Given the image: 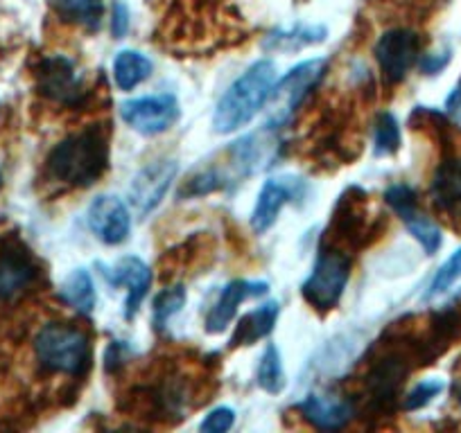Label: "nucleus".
Listing matches in <instances>:
<instances>
[{
  "instance_id": "f257e3e1",
  "label": "nucleus",
  "mask_w": 461,
  "mask_h": 433,
  "mask_svg": "<svg viewBox=\"0 0 461 433\" xmlns=\"http://www.w3.org/2000/svg\"><path fill=\"white\" fill-rule=\"evenodd\" d=\"M274 84H276L274 61L260 59L251 64L217 102L215 113H212V129L217 134H230L249 125L269 102Z\"/></svg>"
},
{
  "instance_id": "f03ea898",
  "label": "nucleus",
  "mask_w": 461,
  "mask_h": 433,
  "mask_svg": "<svg viewBox=\"0 0 461 433\" xmlns=\"http://www.w3.org/2000/svg\"><path fill=\"white\" fill-rule=\"evenodd\" d=\"M109 140L102 127H88L61 140L48 156V172L55 181L73 188H88L106 172Z\"/></svg>"
},
{
  "instance_id": "7ed1b4c3",
  "label": "nucleus",
  "mask_w": 461,
  "mask_h": 433,
  "mask_svg": "<svg viewBox=\"0 0 461 433\" xmlns=\"http://www.w3.org/2000/svg\"><path fill=\"white\" fill-rule=\"evenodd\" d=\"M34 352L43 368L70 377H82L91 366V341L66 323H48L34 339Z\"/></svg>"
},
{
  "instance_id": "20e7f679",
  "label": "nucleus",
  "mask_w": 461,
  "mask_h": 433,
  "mask_svg": "<svg viewBox=\"0 0 461 433\" xmlns=\"http://www.w3.org/2000/svg\"><path fill=\"white\" fill-rule=\"evenodd\" d=\"M351 278V258L337 249H323L308 280L301 285V294L314 309H332L339 303Z\"/></svg>"
},
{
  "instance_id": "39448f33",
  "label": "nucleus",
  "mask_w": 461,
  "mask_h": 433,
  "mask_svg": "<svg viewBox=\"0 0 461 433\" xmlns=\"http://www.w3.org/2000/svg\"><path fill=\"white\" fill-rule=\"evenodd\" d=\"M323 73H326V61L308 59L294 66L281 82L274 84L272 95H269V109H272L269 127L278 129L285 125L292 113L301 106V102L305 100V95L321 82Z\"/></svg>"
},
{
  "instance_id": "423d86ee",
  "label": "nucleus",
  "mask_w": 461,
  "mask_h": 433,
  "mask_svg": "<svg viewBox=\"0 0 461 433\" xmlns=\"http://www.w3.org/2000/svg\"><path fill=\"white\" fill-rule=\"evenodd\" d=\"M121 118L140 136L166 134L179 120V102L170 93L130 100L121 106Z\"/></svg>"
},
{
  "instance_id": "0eeeda50",
  "label": "nucleus",
  "mask_w": 461,
  "mask_h": 433,
  "mask_svg": "<svg viewBox=\"0 0 461 433\" xmlns=\"http://www.w3.org/2000/svg\"><path fill=\"white\" fill-rule=\"evenodd\" d=\"M384 201L392 206V210L396 212L402 219V224L407 226V231L414 235V240L419 242L425 249V253L434 255L443 244L441 228L425 216L423 212L419 210V203H416V192L410 188V185H392V188L384 192Z\"/></svg>"
},
{
  "instance_id": "6e6552de",
  "label": "nucleus",
  "mask_w": 461,
  "mask_h": 433,
  "mask_svg": "<svg viewBox=\"0 0 461 433\" xmlns=\"http://www.w3.org/2000/svg\"><path fill=\"white\" fill-rule=\"evenodd\" d=\"M420 50V41L411 30H389L375 43V59H378L380 73L389 84H398L405 79L410 68L414 66L416 55Z\"/></svg>"
},
{
  "instance_id": "1a4fd4ad",
  "label": "nucleus",
  "mask_w": 461,
  "mask_h": 433,
  "mask_svg": "<svg viewBox=\"0 0 461 433\" xmlns=\"http://www.w3.org/2000/svg\"><path fill=\"white\" fill-rule=\"evenodd\" d=\"M88 228L104 244L115 246L127 240L131 231V216L125 203L113 194H102L88 206Z\"/></svg>"
},
{
  "instance_id": "9d476101",
  "label": "nucleus",
  "mask_w": 461,
  "mask_h": 433,
  "mask_svg": "<svg viewBox=\"0 0 461 433\" xmlns=\"http://www.w3.org/2000/svg\"><path fill=\"white\" fill-rule=\"evenodd\" d=\"M176 172H179V165L172 158H166V161H154L149 163L148 167L136 174L134 183H131L130 199L131 206L140 212V215H149L158 203L163 201V197L170 190L172 181L176 179Z\"/></svg>"
},
{
  "instance_id": "9b49d317",
  "label": "nucleus",
  "mask_w": 461,
  "mask_h": 433,
  "mask_svg": "<svg viewBox=\"0 0 461 433\" xmlns=\"http://www.w3.org/2000/svg\"><path fill=\"white\" fill-rule=\"evenodd\" d=\"M37 86L41 95L59 104H75L82 97V79L75 64L66 57H48L37 70Z\"/></svg>"
},
{
  "instance_id": "f8f14e48",
  "label": "nucleus",
  "mask_w": 461,
  "mask_h": 433,
  "mask_svg": "<svg viewBox=\"0 0 461 433\" xmlns=\"http://www.w3.org/2000/svg\"><path fill=\"white\" fill-rule=\"evenodd\" d=\"M303 197V183L299 179H267L256 201L254 215H251V226L256 233H267L276 224L278 212L287 203H294Z\"/></svg>"
},
{
  "instance_id": "ddd939ff",
  "label": "nucleus",
  "mask_w": 461,
  "mask_h": 433,
  "mask_svg": "<svg viewBox=\"0 0 461 433\" xmlns=\"http://www.w3.org/2000/svg\"><path fill=\"white\" fill-rule=\"evenodd\" d=\"M106 278L113 287H125L127 289V300H125V316L134 318V314L139 312L140 303L148 296L149 285H152V271H149L148 264L140 258L134 255H127V258L118 260L113 267L104 269Z\"/></svg>"
},
{
  "instance_id": "4468645a",
  "label": "nucleus",
  "mask_w": 461,
  "mask_h": 433,
  "mask_svg": "<svg viewBox=\"0 0 461 433\" xmlns=\"http://www.w3.org/2000/svg\"><path fill=\"white\" fill-rule=\"evenodd\" d=\"M269 291L267 282L260 280H233L221 289L220 298L212 305L211 314L206 318V332L220 334L230 325L238 312V305L247 298H260Z\"/></svg>"
},
{
  "instance_id": "2eb2a0df",
  "label": "nucleus",
  "mask_w": 461,
  "mask_h": 433,
  "mask_svg": "<svg viewBox=\"0 0 461 433\" xmlns=\"http://www.w3.org/2000/svg\"><path fill=\"white\" fill-rule=\"evenodd\" d=\"M276 147L278 143L274 138V127H265V131L236 140L229 147V154L238 174L247 176L272 165L274 156H276Z\"/></svg>"
},
{
  "instance_id": "dca6fc26",
  "label": "nucleus",
  "mask_w": 461,
  "mask_h": 433,
  "mask_svg": "<svg viewBox=\"0 0 461 433\" xmlns=\"http://www.w3.org/2000/svg\"><path fill=\"white\" fill-rule=\"evenodd\" d=\"M299 411L310 424L323 429V431L344 429L353 418L351 402L341 400L337 395H308L299 404Z\"/></svg>"
},
{
  "instance_id": "f3484780",
  "label": "nucleus",
  "mask_w": 461,
  "mask_h": 433,
  "mask_svg": "<svg viewBox=\"0 0 461 433\" xmlns=\"http://www.w3.org/2000/svg\"><path fill=\"white\" fill-rule=\"evenodd\" d=\"M37 278L32 260L28 253L10 251L0 258V300H14L32 287Z\"/></svg>"
},
{
  "instance_id": "a211bd4d",
  "label": "nucleus",
  "mask_w": 461,
  "mask_h": 433,
  "mask_svg": "<svg viewBox=\"0 0 461 433\" xmlns=\"http://www.w3.org/2000/svg\"><path fill=\"white\" fill-rule=\"evenodd\" d=\"M432 199L441 210L461 215V161H447L432 181Z\"/></svg>"
},
{
  "instance_id": "6ab92c4d",
  "label": "nucleus",
  "mask_w": 461,
  "mask_h": 433,
  "mask_svg": "<svg viewBox=\"0 0 461 433\" xmlns=\"http://www.w3.org/2000/svg\"><path fill=\"white\" fill-rule=\"evenodd\" d=\"M278 318V303H267L260 305L258 309L249 312L247 316L240 318L238 323L233 339H230V346H251V343L260 341V339L267 337L274 330Z\"/></svg>"
},
{
  "instance_id": "aec40b11",
  "label": "nucleus",
  "mask_w": 461,
  "mask_h": 433,
  "mask_svg": "<svg viewBox=\"0 0 461 433\" xmlns=\"http://www.w3.org/2000/svg\"><path fill=\"white\" fill-rule=\"evenodd\" d=\"M152 70V61H149L143 52L136 50L118 52V57H115L113 61V77L121 91H134L139 84L149 79Z\"/></svg>"
},
{
  "instance_id": "412c9836",
  "label": "nucleus",
  "mask_w": 461,
  "mask_h": 433,
  "mask_svg": "<svg viewBox=\"0 0 461 433\" xmlns=\"http://www.w3.org/2000/svg\"><path fill=\"white\" fill-rule=\"evenodd\" d=\"M61 298H64V303L70 305L75 312L84 314V316H91L97 300L91 273H88L86 269H75V271L66 278L64 287H61Z\"/></svg>"
},
{
  "instance_id": "4be33fe9",
  "label": "nucleus",
  "mask_w": 461,
  "mask_h": 433,
  "mask_svg": "<svg viewBox=\"0 0 461 433\" xmlns=\"http://www.w3.org/2000/svg\"><path fill=\"white\" fill-rule=\"evenodd\" d=\"M328 30L323 25H296L285 32H274L265 39L267 50H301V48L317 46L326 41Z\"/></svg>"
},
{
  "instance_id": "5701e85b",
  "label": "nucleus",
  "mask_w": 461,
  "mask_h": 433,
  "mask_svg": "<svg viewBox=\"0 0 461 433\" xmlns=\"http://www.w3.org/2000/svg\"><path fill=\"white\" fill-rule=\"evenodd\" d=\"M258 384L263 391L272 393V395L281 393L283 386H285V373H283L281 352H278L276 346H267L263 359H260Z\"/></svg>"
},
{
  "instance_id": "b1692460",
  "label": "nucleus",
  "mask_w": 461,
  "mask_h": 433,
  "mask_svg": "<svg viewBox=\"0 0 461 433\" xmlns=\"http://www.w3.org/2000/svg\"><path fill=\"white\" fill-rule=\"evenodd\" d=\"M64 19L82 25H97L102 16V0H55Z\"/></svg>"
},
{
  "instance_id": "393cba45",
  "label": "nucleus",
  "mask_w": 461,
  "mask_h": 433,
  "mask_svg": "<svg viewBox=\"0 0 461 433\" xmlns=\"http://www.w3.org/2000/svg\"><path fill=\"white\" fill-rule=\"evenodd\" d=\"M185 303V289L181 285L170 287V289H163L161 294L154 300V328L163 330L166 323L170 321L175 314L181 312Z\"/></svg>"
},
{
  "instance_id": "a878e982",
  "label": "nucleus",
  "mask_w": 461,
  "mask_h": 433,
  "mask_svg": "<svg viewBox=\"0 0 461 433\" xmlns=\"http://www.w3.org/2000/svg\"><path fill=\"white\" fill-rule=\"evenodd\" d=\"M375 156H387V154H396L401 147V129L392 113H380L375 120Z\"/></svg>"
},
{
  "instance_id": "bb28decb",
  "label": "nucleus",
  "mask_w": 461,
  "mask_h": 433,
  "mask_svg": "<svg viewBox=\"0 0 461 433\" xmlns=\"http://www.w3.org/2000/svg\"><path fill=\"white\" fill-rule=\"evenodd\" d=\"M459 278H461V249L455 251V253L441 264V269L437 271V276H434L432 285H429L428 289V298L447 291L456 280H459Z\"/></svg>"
},
{
  "instance_id": "cd10ccee",
  "label": "nucleus",
  "mask_w": 461,
  "mask_h": 433,
  "mask_svg": "<svg viewBox=\"0 0 461 433\" xmlns=\"http://www.w3.org/2000/svg\"><path fill=\"white\" fill-rule=\"evenodd\" d=\"M441 391H443L441 379H425V382L416 384V386L407 393L405 404L402 406H405V411H419L423 409V406H428Z\"/></svg>"
},
{
  "instance_id": "c85d7f7f",
  "label": "nucleus",
  "mask_w": 461,
  "mask_h": 433,
  "mask_svg": "<svg viewBox=\"0 0 461 433\" xmlns=\"http://www.w3.org/2000/svg\"><path fill=\"white\" fill-rule=\"evenodd\" d=\"M236 424V411L229 409V406H217L211 413L206 415V420L202 422L203 433H224Z\"/></svg>"
},
{
  "instance_id": "c756f323",
  "label": "nucleus",
  "mask_w": 461,
  "mask_h": 433,
  "mask_svg": "<svg viewBox=\"0 0 461 433\" xmlns=\"http://www.w3.org/2000/svg\"><path fill=\"white\" fill-rule=\"evenodd\" d=\"M130 30V10L122 0H115L113 3V19H111V32L113 39H122Z\"/></svg>"
},
{
  "instance_id": "7c9ffc66",
  "label": "nucleus",
  "mask_w": 461,
  "mask_h": 433,
  "mask_svg": "<svg viewBox=\"0 0 461 433\" xmlns=\"http://www.w3.org/2000/svg\"><path fill=\"white\" fill-rule=\"evenodd\" d=\"M447 61H450V52H443L441 57L428 55L423 59V64H420V68H423V73H428V75H437L438 70L446 68Z\"/></svg>"
},
{
  "instance_id": "2f4dec72",
  "label": "nucleus",
  "mask_w": 461,
  "mask_h": 433,
  "mask_svg": "<svg viewBox=\"0 0 461 433\" xmlns=\"http://www.w3.org/2000/svg\"><path fill=\"white\" fill-rule=\"evenodd\" d=\"M446 111L452 120L459 122L461 125V84L450 93V97L446 100Z\"/></svg>"
},
{
  "instance_id": "473e14b6",
  "label": "nucleus",
  "mask_w": 461,
  "mask_h": 433,
  "mask_svg": "<svg viewBox=\"0 0 461 433\" xmlns=\"http://www.w3.org/2000/svg\"><path fill=\"white\" fill-rule=\"evenodd\" d=\"M459 400H461V395H459Z\"/></svg>"
}]
</instances>
